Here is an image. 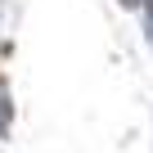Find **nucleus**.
<instances>
[{
	"label": "nucleus",
	"mask_w": 153,
	"mask_h": 153,
	"mask_svg": "<svg viewBox=\"0 0 153 153\" xmlns=\"http://www.w3.org/2000/svg\"><path fill=\"white\" fill-rule=\"evenodd\" d=\"M9 122H14V108H9V90H5V81H0V135L9 131Z\"/></svg>",
	"instance_id": "nucleus-1"
},
{
	"label": "nucleus",
	"mask_w": 153,
	"mask_h": 153,
	"mask_svg": "<svg viewBox=\"0 0 153 153\" xmlns=\"http://www.w3.org/2000/svg\"><path fill=\"white\" fill-rule=\"evenodd\" d=\"M122 5H140V0H122Z\"/></svg>",
	"instance_id": "nucleus-2"
}]
</instances>
